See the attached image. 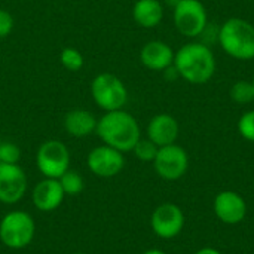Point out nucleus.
Segmentation results:
<instances>
[{
    "label": "nucleus",
    "mask_w": 254,
    "mask_h": 254,
    "mask_svg": "<svg viewBox=\"0 0 254 254\" xmlns=\"http://www.w3.org/2000/svg\"><path fill=\"white\" fill-rule=\"evenodd\" d=\"M95 132L106 146H110L122 153L132 152L134 146L141 138L137 119L122 109L106 112L98 119Z\"/></svg>",
    "instance_id": "obj_1"
},
{
    "label": "nucleus",
    "mask_w": 254,
    "mask_h": 254,
    "mask_svg": "<svg viewBox=\"0 0 254 254\" xmlns=\"http://www.w3.org/2000/svg\"><path fill=\"white\" fill-rule=\"evenodd\" d=\"M179 76L192 85L207 83L216 71V57L208 45L190 42L183 45L174 54V63Z\"/></svg>",
    "instance_id": "obj_2"
},
{
    "label": "nucleus",
    "mask_w": 254,
    "mask_h": 254,
    "mask_svg": "<svg viewBox=\"0 0 254 254\" xmlns=\"http://www.w3.org/2000/svg\"><path fill=\"white\" fill-rule=\"evenodd\" d=\"M217 40L222 49L235 60L254 58V25L243 18L226 19L217 33Z\"/></svg>",
    "instance_id": "obj_3"
},
{
    "label": "nucleus",
    "mask_w": 254,
    "mask_h": 254,
    "mask_svg": "<svg viewBox=\"0 0 254 254\" xmlns=\"http://www.w3.org/2000/svg\"><path fill=\"white\" fill-rule=\"evenodd\" d=\"M36 235V223L30 213L13 210L0 220V241L12 250H21L31 244Z\"/></svg>",
    "instance_id": "obj_4"
},
{
    "label": "nucleus",
    "mask_w": 254,
    "mask_h": 254,
    "mask_svg": "<svg viewBox=\"0 0 254 254\" xmlns=\"http://www.w3.org/2000/svg\"><path fill=\"white\" fill-rule=\"evenodd\" d=\"M91 95L95 104L104 112L119 110L128 100V91L124 82L112 73H101L92 80Z\"/></svg>",
    "instance_id": "obj_5"
},
{
    "label": "nucleus",
    "mask_w": 254,
    "mask_h": 254,
    "mask_svg": "<svg viewBox=\"0 0 254 254\" xmlns=\"http://www.w3.org/2000/svg\"><path fill=\"white\" fill-rule=\"evenodd\" d=\"M173 19L177 31L189 39L201 36L208 25L207 9L199 0H180L174 6Z\"/></svg>",
    "instance_id": "obj_6"
},
{
    "label": "nucleus",
    "mask_w": 254,
    "mask_h": 254,
    "mask_svg": "<svg viewBox=\"0 0 254 254\" xmlns=\"http://www.w3.org/2000/svg\"><path fill=\"white\" fill-rule=\"evenodd\" d=\"M71 155L68 147L58 140H48L40 144L36 153L37 170L46 179H60L70 170Z\"/></svg>",
    "instance_id": "obj_7"
},
{
    "label": "nucleus",
    "mask_w": 254,
    "mask_h": 254,
    "mask_svg": "<svg viewBox=\"0 0 254 254\" xmlns=\"http://www.w3.org/2000/svg\"><path fill=\"white\" fill-rule=\"evenodd\" d=\"M155 171L164 180H179L185 176L189 167V158L182 146L168 144L158 149L156 158L153 159Z\"/></svg>",
    "instance_id": "obj_8"
},
{
    "label": "nucleus",
    "mask_w": 254,
    "mask_h": 254,
    "mask_svg": "<svg viewBox=\"0 0 254 254\" xmlns=\"http://www.w3.org/2000/svg\"><path fill=\"white\" fill-rule=\"evenodd\" d=\"M28 188L25 171L18 164H0V202L18 204Z\"/></svg>",
    "instance_id": "obj_9"
},
{
    "label": "nucleus",
    "mask_w": 254,
    "mask_h": 254,
    "mask_svg": "<svg viewBox=\"0 0 254 254\" xmlns=\"http://www.w3.org/2000/svg\"><path fill=\"white\" fill-rule=\"evenodd\" d=\"M150 226L156 237L162 240H171L182 232L185 226V214L176 204H161L152 213Z\"/></svg>",
    "instance_id": "obj_10"
},
{
    "label": "nucleus",
    "mask_w": 254,
    "mask_h": 254,
    "mask_svg": "<svg viewBox=\"0 0 254 254\" xmlns=\"http://www.w3.org/2000/svg\"><path fill=\"white\" fill-rule=\"evenodd\" d=\"M86 165L89 171L95 174L97 177L110 179V177L118 176L122 171L125 165V159H124L122 152L103 144V146L94 147L88 153Z\"/></svg>",
    "instance_id": "obj_11"
},
{
    "label": "nucleus",
    "mask_w": 254,
    "mask_h": 254,
    "mask_svg": "<svg viewBox=\"0 0 254 254\" xmlns=\"http://www.w3.org/2000/svg\"><path fill=\"white\" fill-rule=\"evenodd\" d=\"M65 195L58 182V179H43L40 180L31 192V202L36 210L42 213H51L60 208Z\"/></svg>",
    "instance_id": "obj_12"
},
{
    "label": "nucleus",
    "mask_w": 254,
    "mask_h": 254,
    "mask_svg": "<svg viewBox=\"0 0 254 254\" xmlns=\"http://www.w3.org/2000/svg\"><path fill=\"white\" fill-rule=\"evenodd\" d=\"M214 213L226 225H238L247 214V204L241 195L232 190L220 192L214 199Z\"/></svg>",
    "instance_id": "obj_13"
},
{
    "label": "nucleus",
    "mask_w": 254,
    "mask_h": 254,
    "mask_svg": "<svg viewBox=\"0 0 254 254\" xmlns=\"http://www.w3.org/2000/svg\"><path fill=\"white\" fill-rule=\"evenodd\" d=\"M179 137V122L168 113L153 116L147 125V138L158 147L174 144Z\"/></svg>",
    "instance_id": "obj_14"
},
{
    "label": "nucleus",
    "mask_w": 254,
    "mask_h": 254,
    "mask_svg": "<svg viewBox=\"0 0 254 254\" xmlns=\"http://www.w3.org/2000/svg\"><path fill=\"white\" fill-rule=\"evenodd\" d=\"M143 65L153 71H164L174 63V52L171 46L161 40L147 42L140 52Z\"/></svg>",
    "instance_id": "obj_15"
},
{
    "label": "nucleus",
    "mask_w": 254,
    "mask_h": 254,
    "mask_svg": "<svg viewBox=\"0 0 254 254\" xmlns=\"http://www.w3.org/2000/svg\"><path fill=\"white\" fill-rule=\"evenodd\" d=\"M97 122H98V119H95V116L91 112L76 109L65 115L64 128L70 135H73L76 138H83V137H88L92 132H95Z\"/></svg>",
    "instance_id": "obj_16"
},
{
    "label": "nucleus",
    "mask_w": 254,
    "mask_h": 254,
    "mask_svg": "<svg viewBox=\"0 0 254 254\" xmlns=\"http://www.w3.org/2000/svg\"><path fill=\"white\" fill-rule=\"evenodd\" d=\"M134 21L143 28H155L164 18V6L159 0H138L132 9Z\"/></svg>",
    "instance_id": "obj_17"
},
{
    "label": "nucleus",
    "mask_w": 254,
    "mask_h": 254,
    "mask_svg": "<svg viewBox=\"0 0 254 254\" xmlns=\"http://www.w3.org/2000/svg\"><path fill=\"white\" fill-rule=\"evenodd\" d=\"M58 182H60L65 196H76V195L82 193V190L85 189L83 177L77 171H74V170H67L58 179Z\"/></svg>",
    "instance_id": "obj_18"
},
{
    "label": "nucleus",
    "mask_w": 254,
    "mask_h": 254,
    "mask_svg": "<svg viewBox=\"0 0 254 254\" xmlns=\"http://www.w3.org/2000/svg\"><path fill=\"white\" fill-rule=\"evenodd\" d=\"M231 98L238 103V104H249L254 101V88L252 82L247 80H238L232 85L231 91Z\"/></svg>",
    "instance_id": "obj_19"
},
{
    "label": "nucleus",
    "mask_w": 254,
    "mask_h": 254,
    "mask_svg": "<svg viewBox=\"0 0 254 254\" xmlns=\"http://www.w3.org/2000/svg\"><path fill=\"white\" fill-rule=\"evenodd\" d=\"M60 61L68 71H79L85 64L82 52L76 48H64L60 54Z\"/></svg>",
    "instance_id": "obj_20"
},
{
    "label": "nucleus",
    "mask_w": 254,
    "mask_h": 254,
    "mask_svg": "<svg viewBox=\"0 0 254 254\" xmlns=\"http://www.w3.org/2000/svg\"><path fill=\"white\" fill-rule=\"evenodd\" d=\"M158 146L150 141L149 138H140L138 143L134 146L132 152L135 155L137 159L143 161V162H153V159L156 158V153H158Z\"/></svg>",
    "instance_id": "obj_21"
},
{
    "label": "nucleus",
    "mask_w": 254,
    "mask_h": 254,
    "mask_svg": "<svg viewBox=\"0 0 254 254\" xmlns=\"http://www.w3.org/2000/svg\"><path fill=\"white\" fill-rule=\"evenodd\" d=\"M21 149L12 141H0V164H18Z\"/></svg>",
    "instance_id": "obj_22"
},
{
    "label": "nucleus",
    "mask_w": 254,
    "mask_h": 254,
    "mask_svg": "<svg viewBox=\"0 0 254 254\" xmlns=\"http://www.w3.org/2000/svg\"><path fill=\"white\" fill-rule=\"evenodd\" d=\"M238 132L247 141L254 143V110L246 112L238 121Z\"/></svg>",
    "instance_id": "obj_23"
},
{
    "label": "nucleus",
    "mask_w": 254,
    "mask_h": 254,
    "mask_svg": "<svg viewBox=\"0 0 254 254\" xmlns=\"http://www.w3.org/2000/svg\"><path fill=\"white\" fill-rule=\"evenodd\" d=\"M13 30V16L4 10V9H0V39H4L7 37Z\"/></svg>",
    "instance_id": "obj_24"
},
{
    "label": "nucleus",
    "mask_w": 254,
    "mask_h": 254,
    "mask_svg": "<svg viewBox=\"0 0 254 254\" xmlns=\"http://www.w3.org/2000/svg\"><path fill=\"white\" fill-rule=\"evenodd\" d=\"M195 254H222L219 250H216V249H211V247H205V249H201V250H198Z\"/></svg>",
    "instance_id": "obj_25"
},
{
    "label": "nucleus",
    "mask_w": 254,
    "mask_h": 254,
    "mask_svg": "<svg viewBox=\"0 0 254 254\" xmlns=\"http://www.w3.org/2000/svg\"><path fill=\"white\" fill-rule=\"evenodd\" d=\"M143 254H167L165 252L159 250V249H150V250H146Z\"/></svg>",
    "instance_id": "obj_26"
},
{
    "label": "nucleus",
    "mask_w": 254,
    "mask_h": 254,
    "mask_svg": "<svg viewBox=\"0 0 254 254\" xmlns=\"http://www.w3.org/2000/svg\"><path fill=\"white\" fill-rule=\"evenodd\" d=\"M179 1H180V0H167V3H168V4H171V6H176Z\"/></svg>",
    "instance_id": "obj_27"
},
{
    "label": "nucleus",
    "mask_w": 254,
    "mask_h": 254,
    "mask_svg": "<svg viewBox=\"0 0 254 254\" xmlns=\"http://www.w3.org/2000/svg\"><path fill=\"white\" fill-rule=\"evenodd\" d=\"M71 254H88V253H71Z\"/></svg>",
    "instance_id": "obj_28"
},
{
    "label": "nucleus",
    "mask_w": 254,
    "mask_h": 254,
    "mask_svg": "<svg viewBox=\"0 0 254 254\" xmlns=\"http://www.w3.org/2000/svg\"><path fill=\"white\" fill-rule=\"evenodd\" d=\"M252 83H253V88H254V77H253V82H252Z\"/></svg>",
    "instance_id": "obj_29"
}]
</instances>
